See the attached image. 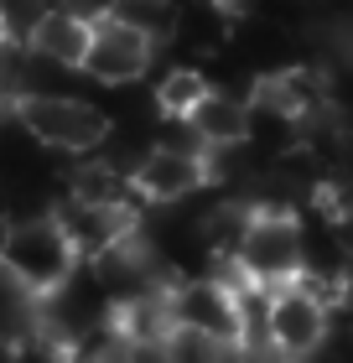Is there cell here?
Segmentation results:
<instances>
[{"label": "cell", "instance_id": "cell-13", "mask_svg": "<svg viewBox=\"0 0 353 363\" xmlns=\"http://www.w3.org/2000/svg\"><path fill=\"white\" fill-rule=\"evenodd\" d=\"M114 16L125 26L146 31L151 42H166L172 37V16H177V0H114Z\"/></svg>", "mask_w": 353, "mask_h": 363}, {"label": "cell", "instance_id": "cell-16", "mask_svg": "<svg viewBox=\"0 0 353 363\" xmlns=\"http://www.w3.org/2000/svg\"><path fill=\"white\" fill-rule=\"evenodd\" d=\"M332 234H338V244H343V255H348V265H353V208H343V213H332Z\"/></svg>", "mask_w": 353, "mask_h": 363}, {"label": "cell", "instance_id": "cell-7", "mask_svg": "<svg viewBox=\"0 0 353 363\" xmlns=\"http://www.w3.org/2000/svg\"><path fill=\"white\" fill-rule=\"evenodd\" d=\"M53 218H58L63 234H68L73 255L83 259V265H89V259H99L114 239H125L130 228H136V213H130V208H114V203H89V197H73V192L53 208Z\"/></svg>", "mask_w": 353, "mask_h": 363}, {"label": "cell", "instance_id": "cell-4", "mask_svg": "<svg viewBox=\"0 0 353 363\" xmlns=\"http://www.w3.org/2000/svg\"><path fill=\"white\" fill-rule=\"evenodd\" d=\"M151 57H156V42H151L146 31L125 26L120 16H104V21H94V31H89V52H83L78 73L99 89H125L151 68Z\"/></svg>", "mask_w": 353, "mask_h": 363}, {"label": "cell", "instance_id": "cell-17", "mask_svg": "<svg viewBox=\"0 0 353 363\" xmlns=\"http://www.w3.org/2000/svg\"><path fill=\"white\" fill-rule=\"evenodd\" d=\"M348 333H353V311H348Z\"/></svg>", "mask_w": 353, "mask_h": 363}, {"label": "cell", "instance_id": "cell-10", "mask_svg": "<svg viewBox=\"0 0 353 363\" xmlns=\"http://www.w3.org/2000/svg\"><path fill=\"white\" fill-rule=\"evenodd\" d=\"M192 130L203 135V145H229L249 135V99L229 94V89H208L197 104L188 109Z\"/></svg>", "mask_w": 353, "mask_h": 363}, {"label": "cell", "instance_id": "cell-2", "mask_svg": "<svg viewBox=\"0 0 353 363\" xmlns=\"http://www.w3.org/2000/svg\"><path fill=\"white\" fill-rule=\"evenodd\" d=\"M78 265L68 234L58 228L53 208L47 213H21L6 228V244H0V270H6L21 291L47 296L58 280H68V270Z\"/></svg>", "mask_w": 353, "mask_h": 363}, {"label": "cell", "instance_id": "cell-14", "mask_svg": "<svg viewBox=\"0 0 353 363\" xmlns=\"http://www.w3.org/2000/svg\"><path fill=\"white\" fill-rule=\"evenodd\" d=\"M47 6H53V0H0V31L16 37V42H26L31 26L47 16Z\"/></svg>", "mask_w": 353, "mask_h": 363}, {"label": "cell", "instance_id": "cell-3", "mask_svg": "<svg viewBox=\"0 0 353 363\" xmlns=\"http://www.w3.org/2000/svg\"><path fill=\"white\" fill-rule=\"evenodd\" d=\"M239 275L260 280V286H281V280L301 275V218L296 208H255L249 228L234 250Z\"/></svg>", "mask_w": 353, "mask_h": 363}, {"label": "cell", "instance_id": "cell-11", "mask_svg": "<svg viewBox=\"0 0 353 363\" xmlns=\"http://www.w3.org/2000/svg\"><path fill=\"white\" fill-rule=\"evenodd\" d=\"M89 31H94L89 21L68 16L63 6H47V16L31 26L26 47H31V52H42V57H53V62H68V68H78L83 52H89Z\"/></svg>", "mask_w": 353, "mask_h": 363}, {"label": "cell", "instance_id": "cell-1", "mask_svg": "<svg viewBox=\"0 0 353 363\" xmlns=\"http://www.w3.org/2000/svg\"><path fill=\"white\" fill-rule=\"evenodd\" d=\"M11 120L26 130L42 151H58V156H83V151H99L109 135V114L78 99L73 89H53V94H21L11 104Z\"/></svg>", "mask_w": 353, "mask_h": 363}, {"label": "cell", "instance_id": "cell-9", "mask_svg": "<svg viewBox=\"0 0 353 363\" xmlns=\"http://www.w3.org/2000/svg\"><path fill=\"white\" fill-rule=\"evenodd\" d=\"M234 31V16L224 0H177L172 16V42L192 47V52H218Z\"/></svg>", "mask_w": 353, "mask_h": 363}, {"label": "cell", "instance_id": "cell-8", "mask_svg": "<svg viewBox=\"0 0 353 363\" xmlns=\"http://www.w3.org/2000/svg\"><path fill=\"white\" fill-rule=\"evenodd\" d=\"M130 182L141 187L146 203H177L208 187L203 151H172V145H146L141 161L130 167Z\"/></svg>", "mask_w": 353, "mask_h": 363}, {"label": "cell", "instance_id": "cell-12", "mask_svg": "<svg viewBox=\"0 0 353 363\" xmlns=\"http://www.w3.org/2000/svg\"><path fill=\"white\" fill-rule=\"evenodd\" d=\"M208 89H213V84H208V73L197 68V62H177V68H166V73L156 78L151 104H156V114H188Z\"/></svg>", "mask_w": 353, "mask_h": 363}, {"label": "cell", "instance_id": "cell-6", "mask_svg": "<svg viewBox=\"0 0 353 363\" xmlns=\"http://www.w3.org/2000/svg\"><path fill=\"white\" fill-rule=\"evenodd\" d=\"M332 333V311L327 301L301 286V280H281L271 286V348L286 358H312Z\"/></svg>", "mask_w": 353, "mask_h": 363}, {"label": "cell", "instance_id": "cell-15", "mask_svg": "<svg viewBox=\"0 0 353 363\" xmlns=\"http://www.w3.org/2000/svg\"><path fill=\"white\" fill-rule=\"evenodd\" d=\"M53 6H63L68 16H78V21H104V16H114V0H53Z\"/></svg>", "mask_w": 353, "mask_h": 363}, {"label": "cell", "instance_id": "cell-5", "mask_svg": "<svg viewBox=\"0 0 353 363\" xmlns=\"http://www.w3.org/2000/svg\"><path fill=\"white\" fill-rule=\"evenodd\" d=\"M166 301H172L177 327H192V333L213 337L218 348L239 353V311H234V286L218 275H182L177 286H166Z\"/></svg>", "mask_w": 353, "mask_h": 363}]
</instances>
